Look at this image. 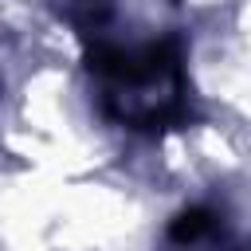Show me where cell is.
Wrapping results in <instances>:
<instances>
[{"instance_id":"1","label":"cell","mask_w":251,"mask_h":251,"mask_svg":"<svg viewBox=\"0 0 251 251\" xmlns=\"http://www.w3.org/2000/svg\"><path fill=\"white\" fill-rule=\"evenodd\" d=\"M212 227H216V216H212L208 208H188V212H180V216L173 220L169 235H173V243L192 247V243H200V239H204Z\"/></svg>"}]
</instances>
